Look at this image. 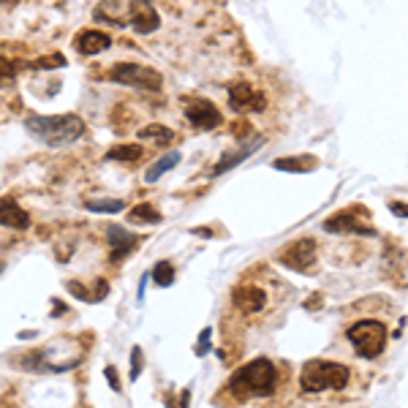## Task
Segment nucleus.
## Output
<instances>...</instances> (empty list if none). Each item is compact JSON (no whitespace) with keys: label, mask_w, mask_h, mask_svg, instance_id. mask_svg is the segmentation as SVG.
Returning <instances> with one entry per match:
<instances>
[{"label":"nucleus","mask_w":408,"mask_h":408,"mask_svg":"<svg viewBox=\"0 0 408 408\" xmlns=\"http://www.w3.org/2000/svg\"><path fill=\"white\" fill-rule=\"evenodd\" d=\"M17 71H20V63L8 60V58L0 55V87L3 84H11V82L17 79Z\"/></svg>","instance_id":"24"},{"label":"nucleus","mask_w":408,"mask_h":408,"mask_svg":"<svg viewBox=\"0 0 408 408\" xmlns=\"http://www.w3.org/2000/svg\"><path fill=\"white\" fill-rule=\"evenodd\" d=\"M27 134H33L39 142L49 144V147H65V144H74L84 134V120L79 115H30L25 120Z\"/></svg>","instance_id":"2"},{"label":"nucleus","mask_w":408,"mask_h":408,"mask_svg":"<svg viewBox=\"0 0 408 408\" xmlns=\"http://www.w3.org/2000/svg\"><path fill=\"white\" fill-rule=\"evenodd\" d=\"M153 281L163 286V288L174 283V267H172V262H158V264L153 267Z\"/></svg>","instance_id":"22"},{"label":"nucleus","mask_w":408,"mask_h":408,"mask_svg":"<svg viewBox=\"0 0 408 408\" xmlns=\"http://www.w3.org/2000/svg\"><path fill=\"white\" fill-rule=\"evenodd\" d=\"M316 262V243L310 237H302L297 243H291L281 253V264L297 272H310V264Z\"/></svg>","instance_id":"9"},{"label":"nucleus","mask_w":408,"mask_h":408,"mask_svg":"<svg viewBox=\"0 0 408 408\" xmlns=\"http://www.w3.org/2000/svg\"><path fill=\"white\" fill-rule=\"evenodd\" d=\"M103 376H106V381H109V387L115 389V392H120V376H117V370H115V367L109 365L106 367V370H103Z\"/></svg>","instance_id":"28"},{"label":"nucleus","mask_w":408,"mask_h":408,"mask_svg":"<svg viewBox=\"0 0 408 408\" xmlns=\"http://www.w3.org/2000/svg\"><path fill=\"white\" fill-rule=\"evenodd\" d=\"M65 65V58L63 55H46V58H39V60H30L27 63V68H33V71H52V68H63Z\"/></svg>","instance_id":"23"},{"label":"nucleus","mask_w":408,"mask_h":408,"mask_svg":"<svg viewBox=\"0 0 408 408\" xmlns=\"http://www.w3.org/2000/svg\"><path fill=\"white\" fill-rule=\"evenodd\" d=\"M109 46H112V36L103 30H82L74 39V49L79 55H101Z\"/></svg>","instance_id":"12"},{"label":"nucleus","mask_w":408,"mask_h":408,"mask_svg":"<svg viewBox=\"0 0 408 408\" xmlns=\"http://www.w3.org/2000/svg\"><path fill=\"white\" fill-rule=\"evenodd\" d=\"M275 387H278V370H275V365L267 357H259V359L243 365L240 370H234L231 378H229L231 395L240 397V400L269 397L275 392Z\"/></svg>","instance_id":"1"},{"label":"nucleus","mask_w":408,"mask_h":408,"mask_svg":"<svg viewBox=\"0 0 408 408\" xmlns=\"http://www.w3.org/2000/svg\"><path fill=\"white\" fill-rule=\"evenodd\" d=\"M128 218H131L134 224H158V221H161V212H158L153 204L142 202L128 210Z\"/></svg>","instance_id":"20"},{"label":"nucleus","mask_w":408,"mask_h":408,"mask_svg":"<svg viewBox=\"0 0 408 408\" xmlns=\"http://www.w3.org/2000/svg\"><path fill=\"white\" fill-rule=\"evenodd\" d=\"M210 335H212L210 326L202 329V335H199V340H196V346H193V354H196V357H204V354L210 351Z\"/></svg>","instance_id":"26"},{"label":"nucleus","mask_w":408,"mask_h":408,"mask_svg":"<svg viewBox=\"0 0 408 408\" xmlns=\"http://www.w3.org/2000/svg\"><path fill=\"white\" fill-rule=\"evenodd\" d=\"M231 302L240 313H259L267 305V291L259 286H240V288H234Z\"/></svg>","instance_id":"11"},{"label":"nucleus","mask_w":408,"mask_h":408,"mask_svg":"<svg viewBox=\"0 0 408 408\" xmlns=\"http://www.w3.org/2000/svg\"><path fill=\"white\" fill-rule=\"evenodd\" d=\"M0 224L8 226V229L22 231V229L30 226V215H27V212H25L11 196H6V199H0Z\"/></svg>","instance_id":"15"},{"label":"nucleus","mask_w":408,"mask_h":408,"mask_svg":"<svg viewBox=\"0 0 408 408\" xmlns=\"http://www.w3.org/2000/svg\"><path fill=\"white\" fill-rule=\"evenodd\" d=\"M262 144H264V136H250V139H245L237 150H231V153H224V155H221V161L212 166V174L218 177V174H224V172H229V169H234L237 163H243L245 158H250Z\"/></svg>","instance_id":"10"},{"label":"nucleus","mask_w":408,"mask_h":408,"mask_svg":"<svg viewBox=\"0 0 408 408\" xmlns=\"http://www.w3.org/2000/svg\"><path fill=\"white\" fill-rule=\"evenodd\" d=\"M351 381V370L340 362L326 359H310L300 373V387L305 392H324V389H346Z\"/></svg>","instance_id":"3"},{"label":"nucleus","mask_w":408,"mask_h":408,"mask_svg":"<svg viewBox=\"0 0 408 408\" xmlns=\"http://www.w3.org/2000/svg\"><path fill=\"white\" fill-rule=\"evenodd\" d=\"M324 229L326 231H332V234H346V231H351V234H367V237H373L376 234V229H367V226H362L351 212H340V215H332V218H326L324 221Z\"/></svg>","instance_id":"14"},{"label":"nucleus","mask_w":408,"mask_h":408,"mask_svg":"<svg viewBox=\"0 0 408 408\" xmlns=\"http://www.w3.org/2000/svg\"><path fill=\"white\" fill-rule=\"evenodd\" d=\"M142 367H144V354L139 346L131 348V381H136L142 376Z\"/></svg>","instance_id":"25"},{"label":"nucleus","mask_w":408,"mask_h":408,"mask_svg":"<svg viewBox=\"0 0 408 408\" xmlns=\"http://www.w3.org/2000/svg\"><path fill=\"white\" fill-rule=\"evenodd\" d=\"M319 166V158L316 155H288V158H275L272 161V169L278 172H294V174H307Z\"/></svg>","instance_id":"16"},{"label":"nucleus","mask_w":408,"mask_h":408,"mask_svg":"<svg viewBox=\"0 0 408 408\" xmlns=\"http://www.w3.org/2000/svg\"><path fill=\"white\" fill-rule=\"evenodd\" d=\"M68 288H71V294H74L77 300H82V302H93V297H90V294L84 291V286H82V283L71 281V283H68Z\"/></svg>","instance_id":"27"},{"label":"nucleus","mask_w":408,"mask_h":408,"mask_svg":"<svg viewBox=\"0 0 408 408\" xmlns=\"http://www.w3.org/2000/svg\"><path fill=\"white\" fill-rule=\"evenodd\" d=\"M139 158H142V147L139 144H117V147H112L103 155V161H120V163H136Z\"/></svg>","instance_id":"18"},{"label":"nucleus","mask_w":408,"mask_h":408,"mask_svg":"<svg viewBox=\"0 0 408 408\" xmlns=\"http://www.w3.org/2000/svg\"><path fill=\"white\" fill-rule=\"evenodd\" d=\"M90 212H103V215H117L125 210V202L122 199H90L84 204Z\"/></svg>","instance_id":"21"},{"label":"nucleus","mask_w":408,"mask_h":408,"mask_svg":"<svg viewBox=\"0 0 408 408\" xmlns=\"http://www.w3.org/2000/svg\"><path fill=\"white\" fill-rule=\"evenodd\" d=\"M267 106V96L253 90L248 82H237L229 87V109L237 112V115H245V112H262Z\"/></svg>","instance_id":"8"},{"label":"nucleus","mask_w":408,"mask_h":408,"mask_svg":"<svg viewBox=\"0 0 408 408\" xmlns=\"http://www.w3.org/2000/svg\"><path fill=\"white\" fill-rule=\"evenodd\" d=\"M125 25H131L134 33H139V36H150L153 30H158L161 27V17H158L153 0H131Z\"/></svg>","instance_id":"7"},{"label":"nucleus","mask_w":408,"mask_h":408,"mask_svg":"<svg viewBox=\"0 0 408 408\" xmlns=\"http://www.w3.org/2000/svg\"><path fill=\"white\" fill-rule=\"evenodd\" d=\"M348 340H351V346L357 348L359 357L376 359L387 346V329L376 319H362V321H357L348 329Z\"/></svg>","instance_id":"4"},{"label":"nucleus","mask_w":408,"mask_h":408,"mask_svg":"<svg viewBox=\"0 0 408 408\" xmlns=\"http://www.w3.org/2000/svg\"><path fill=\"white\" fill-rule=\"evenodd\" d=\"M3 269H6V264H3V262H0V272H3Z\"/></svg>","instance_id":"31"},{"label":"nucleus","mask_w":408,"mask_h":408,"mask_svg":"<svg viewBox=\"0 0 408 408\" xmlns=\"http://www.w3.org/2000/svg\"><path fill=\"white\" fill-rule=\"evenodd\" d=\"M144 286H147V278H142V283H139V291H136V297H139V302L144 300Z\"/></svg>","instance_id":"30"},{"label":"nucleus","mask_w":408,"mask_h":408,"mask_svg":"<svg viewBox=\"0 0 408 408\" xmlns=\"http://www.w3.org/2000/svg\"><path fill=\"white\" fill-rule=\"evenodd\" d=\"M183 161V155H180V150H172V153H166V155H161L158 161L153 163L147 172H144V183L147 185H155L158 180H161L166 172H172L177 163Z\"/></svg>","instance_id":"17"},{"label":"nucleus","mask_w":408,"mask_h":408,"mask_svg":"<svg viewBox=\"0 0 408 408\" xmlns=\"http://www.w3.org/2000/svg\"><path fill=\"white\" fill-rule=\"evenodd\" d=\"M183 115L185 120L191 122L193 128H199V131H212V128H218L224 122L218 106L212 101H207V98H191V101H185Z\"/></svg>","instance_id":"6"},{"label":"nucleus","mask_w":408,"mask_h":408,"mask_svg":"<svg viewBox=\"0 0 408 408\" xmlns=\"http://www.w3.org/2000/svg\"><path fill=\"white\" fill-rule=\"evenodd\" d=\"M392 212H395V215H400V218H406L408 215L406 207H403V202H392Z\"/></svg>","instance_id":"29"},{"label":"nucleus","mask_w":408,"mask_h":408,"mask_svg":"<svg viewBox=\"0 0 408 408\" xmlns=\"http://www.w3.org/2000/svg\"><path fill=\"white\" fill-rule=\"evenodd\" d=\"M139 139H153V142H161V144H169L174 139V131L172 128H166L161 122H150V125H144L139 128V134H136Z\"/></svg>","instance_id":"19"},{"label":"nucleus","mask_w":408,"mask_h":408,"mask_svg":"<svg viewBox=\"0 0 408 408\" xmlns=\"http://www.w3.org/2000/svg\"><path fill=\"white\" fill-rule=\"evenodd\" d=\"M109 79L117 82V84H128V87H136L144 93H158L163 87V77L155 68H147L139 63H115L109 68Z\"/></svg>","instance_id":"5"},{"label":"nucleus","mask_w":408,"mask_h":408,"mask_svg":"<svg viewBox=\"0 0 408 408\" xmlns=\"http://www.w3.org/2000/svg\"><path fill=\"white\" fill-rule=\"evenodd\" d=\"M106 237H109V245H112V262L125 259V256L139 245V237L131 234V231L122 229V226H109V229H106Z\"/></svg>","instance_id":"13"}]
</instances>
